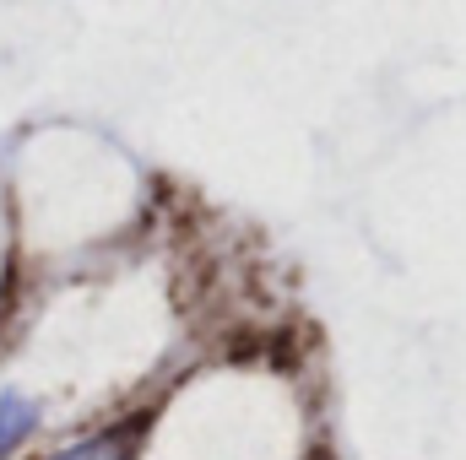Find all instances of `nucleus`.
I'll use <instances>...</instances> for the list:
<instances>
[{"label":"nucleus","instance_id":"nucleus-1","mask_svg":"<svg viewBox=\"0 0 466 460\" xmlns=\"http://www.w3.org/2000/svg\"><path fill=\"white\" fill-rule=\"evenodd\" d=\"M33 423H38V412H33V401H22V395H5L0 401V455H11L27 434H33Z\"/></svg>","mask_w":466,"mask_h":460},{"label":"nucleus","instance_id":"nucleus-2","mask_svg":"<svg viewBox=\"0 0 466 460\" xmlns=\"http://www.w3.org/2000/svg\"><path fill=\"white\" fill-rule=\"evenodd\" d=\"M49 460H130V445H125L119 434H98V439H82L76 450L49 455Z\"/></svg>","mask_w":466,"mask_h":460}]
</instances>
